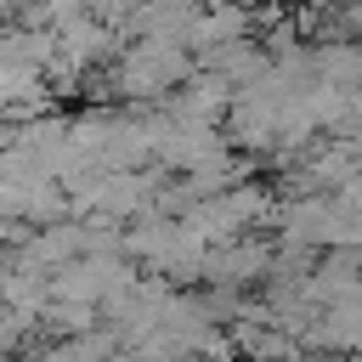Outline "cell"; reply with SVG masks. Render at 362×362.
Listing matches in <instances>:
<instances>
[{"instance_id": "obj_6", "label": "cell", "mask_w": 362, "mask_h": 362, "mask_svg": "<svg viewBox=\"0 0 362 362\" xmlns=\"http://www.w3.org/2000/svg\"><path fill=\"white\" fill-rule=\"evenodd\" d=\"M34 334H40V317L11 305V300H0V356H23Z\"/></svg>"}, {"instance_id": "obj_4", "label": "cell", "mask_w": 362, "mask_h": 362, "mask_svg": "<svg viewBox=\"0 0 362 362\" xmlns=\"http://www.w3.org/2000/svg\"><path fill=\"white\" fill-rule=\"evenodd\" d=\"M272 255H277V238H226V243H209L204 255V288H232V294H249L266 283L272 272Z\"/></svg>"}, {"instance_id": "obj_3", "label": "cell", "mask_w": 362, "mask_h": 362, "mask_svg": "<svg viewBox=\"0 0 362 362\" xmlns=\"http://www.w3.org/2000/svg\"><path fill=\"white\" fill-rule=\"evenodd\" d=\"M272 209H277L272 187H260L255 175H243V181H238V187H226V192L198 198V204L187 209V226H192L204 243H226V238H243L249 226L272 221Z\"/></svg>"}, {"instance_id": "obj_1", "label": "cell", "mask_w": 362, "mask_h": 362, "mask_svg": "<svg viewBox=\"0 0 362 362\" xmlns=\"http://www.w3.org/2000/svg\"><path fill=\"white\" fill-rule=\"evenodd\" d=\"M198 68V51L192 45H175V40H124L119 57L107 62V90L119 102H170L175 85Z\"/></svg>"}, {"instance_id": "obj_5", "label": "cell", "mask_w": 362, "mask_h": 362, "mask_svg": "<svg viewBox=\"0 0 362 362\" xmlns=\"http://www.w3.org/2000/svg\"><path fill=\"white\" fill-rule=\"evenodd\" d=\"M198 17H204V0H136L124 11V40H175V45H192L198 40Z\"/></svg>"}, {"instance_id": "obj_2", "label": "cell", "mask_w": 362, "mask_h": 362, "mask_svg": "<svg viewBox=\"0 0 362 362\" xmlns=\"http://www.w3.org/2000/svg\"><path fill=\"white\" fill-rule=\"evenodd\" d=\"M124 243H130V255H136L147 272H158V277H170V283H204V255H209V243L187 226V215H136V221L124 226Z\"/></svg>"}, {"instance_id": "obj_7", "label": "cell", "mask_w": 362, "mask_h": 362, "mask_svg": "<svg viewBox=\"0 0 362 362\" xmlns=\"http://www.w3.org/2000/svg\"><path fill=\"white\" fill-rule=\"evenodd\" d=\"M204 6H221V0H204ZM243 6H260V0H243Z\"/></svg>"}]
</instances>
